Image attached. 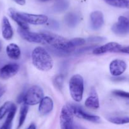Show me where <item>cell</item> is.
I'll return each mask as SVG.
<instances>
[{"instance_id":"30","label":"cell","mask_w":129,"mask_h":129,"mask_svg":"<svg viewBox=\"0 0 129 129\" xmlns=\"http://www.w3.org/2000/svg\"><path fill=\"white\" fill-rule=\"evenodd\" d=\"M71 129H87V128H86L84 127V126H82V125H79V124L74 123Z\"/></svg>"},{"instance_id":"22","label":"cell","mask_w":129,"mask_h":129,"mask_svg":"<svg viewBox=\"0 0 129 129\" xmlns=\"http://www.w3.org/2000/svg\"><path fill=\"white\" fill-rule=\"evenodd\" d=\"M106 3L113 7L129 9V0H105Z\"/></svg>"},{"instance_id":"9","label":"cell","mask_w":129,"mask_h":129,"mask_svg":"<svg viewBox=\"0 0 129 129\" xmlns=\"http://www.w3.org/2000/svg\"><path fill=\"white\" fill-rule=\"evenodd\" d=\"M111 30L118 35H125L129 33V19L125 16H120L118 22L113 24Z\"/></svg>"},{"instance_id":"1","label":"cell","mask_w":129,"mask_h":129,"mask_svg":"<svg viewBox=\"0 0 129 129\" xmlns=\"http://www.w3.org/2000/svg\"><path fill=\"white\" fill-rule=\"evenodd\" d=\"M32 61L34 66L41 71H49L53 67L51 56L43 47L38 46L32 51Z\"/></svg>"},{"instance_id":"18","label":"cell","mask_w":129,"mask_h":129,"mask_svg":"<svg viewBox=\"0 0 129 129\" xmlns=\"http://www.w3.org/2000/svg\"><path fill=\"white\" fill-rule=\"evenodd\" d=\"M9 15L10 16L11 18L15 21L16 23L18 25L20 28H22L24 30H28L29 29V26H28V23L27 22H25L18 15V12L15 11V10L10 8L9 10Z\"/></svg>"},{"instance_id":"32","label":"cell","mask_w":129,"mask_h":129,"mask_svg":"<svg viewBox=\"0 0 129 129\" xmlns=\"http://www.w3.org/2000/svg\"><path fill=\"white\" fill-rule=\"evenodd\" d=\"M15 2L20 5H24L25 4V0H14Z\"/></svg>"},{"instance_id":"29","label":"cell","mask_w":129,"mask_h":129,"mask_svg":"<svg viewBox=\"0 0 129 129\" xmlns=\"http://www.w3.org/2000/svg\"><path fill=\"white\" fill-rule=\"evenodd\" d=\"M105 38H102V37H99V36H93V37H90L88 39V41L90 42H102L103 41H105Z\"/></svg>"},{"instance_id":"15","label":"cell","mask_w":129,"mask_h":129,"mask_svg":"<svg viewBox=\"0 0 129 129\" xmlns=\"http://www.w3.org/2000/svg\"><path fill=\"white\" fill-rule=\"evenodd\" d=\"M85 105L88 108L94 110H96L100 108L99 98L95 89H92L90 95L85 100Z\"/></svg>"},{"instance_id":"5","label":"cell","mask_w":129,"mask_h":129,"mask_svg":"<svg viewBox=\"0 0 129 129\" xmlns=\"http://www.w3.org/2000/svg\"><path fill=\"white\" fill-rule=\"evenodd\" d=\"M74 114L69 105L63 106L61 111L60 125L61 129H71L74 125Z\"/></svg>"},{"instance_id":"23","label":"cell","mask_w":129,"mask_h":129,"mask_svg":"<svg viewBox=\"0 0 129 129\" xmlns=\"http://www.w3.org/2000/svg\"><path fill=\"white\" fill-rule=\"evenodd\" d=\"M14 104L12 101H7L0 107V120H2L7 113L10 112Z\"/></svg>"},{"instance_id":"6","label":"cell","mask_w":129,"mask_h":129,"mask_svg":"<svg viewBox=\"0 0 129 129\" xmlns=\"http://www.w3.org/2000/svg\"><path fill=\"white\" fill-rule=\"evenodd\" d=\"M69 105L74 116H77L79 118L84 119V120H87V121H91L93 123H99L101 120L100 116L88 113L87 112L83 110L81 106H79V105H75V104H69Z\"/></svg>"},{"instance_id":"17","label":"cell","mask_w":129,"mask_h":129,"mask_svg":"<svg viewBox=\"0 0 129 129\" xmlns=\"http://www.w3.org/2000/svg\"><path fill=\"white\" fill-rule=\"evenodd\" d=\"M7 54L10 58L14 60H17L20 58L21 51L19 46L15 43L8 44L6 49Z\"/></svg>"},{"instance_id":"31","label":"cell","mask_w":129,"mask_h":129,"mask_svg":"<svg viewBox=\"0 0 129 129\" xmlns=\"http://www.w3.org/2000/svg\"><path fill=\"white\" fill-rule=\"evenodd\" d=\"M120 52L126 53V54H129V46L125 47V48H122V49H121Z\"/></svg>"},{"instance_id":"7","label":"cell","mask_w":129,"mask_h":129,"mask_svg":"<svg viewBox=\"0 0 129 129\" xmlns=\"http://www.w3.org/2000/svg\"><path fill=\"white\" fill-rule=\"evenodd\" d=\"M20 17L27 23H30L35 25L45 24L48 22V17L44 15L31 14V13H24V12H18Z\"/></svg>"},{"instance_id":"37","label":"cell","mask_w":129,"mask_h":129,"mask_svg":"<svg viewBox=\"0 0 129 129\" xmlns=\"http://www.w3.org/2000/svg\"><path fill=\"white\" fill-rule=\"evenodd\" d=\"M42 2H48V1H49V0H41Z\"/></svg>"},{"instance_id":"4","label":"cell","mask_w":129,"mask_h":129,"mask_svg":"<svg viewBox=\"0 0 129 129\" xmlns=\"http://www.w3.org/2000/svg\"><path fill=\"white\" fill-rule=\"evenodd\" d=\"M44 98L43 90L39 85H33L24 94L23 103L28 106H34L40 103Z\"/></svg>"},{"instance_id":"25","label":"cell","mask_w":129,"mask_h":129,"mask_svg":"<svg viewBox=\"0 0 129 129\" xmlns=\"http://www.w3.org/2000/svg\"><path fill=\"white\" fill-rule=\"evenodd\" d=\"M85 43V40L84 39H83V38H74V39H70V40H69V48H70V50H72L73 51L75 48L83 45V44H84Z\"/></svg>"},{"instance_id":"26","label":"cell","mask_w":129,"mask_h":129,"mask_svg":"<svg viewBox=\"0 0 129 129\" xmlns=\"http://www.w3.org/2000/svg\"><path fill=\"white\" fill-rule=\"evenodd\" d=\"M64 80V77L62 74L57 75L56 76L54 77V79H53V84H54V85L56 87V88H57L58 90H61L63 89Z\"/></svg>"},{"instance_id":"34","label":"cell","mask_w":129,"mask_h":129,"mask_svg":"<svg viewBox=\"0 0 129 129\" xmlns=\"http://www.w3.org/2000/svg\"><path fill=\"white\" fill-rule=\"evenodd\" d=\"M5 91H6V90L5 88H3V87L0 88V98H1V97H2L3 94H4V93L5 92Z\"/></svg>"},{"instance_id":"8","label":"cell","mask_w":129,"mask_h":129,"mask_svg":"<svg viewBox=\"0 0 129 129\" xmlns=\"http://www.w3.org/2000/svg\"><path fill=\"white\" fill-rule=\"evenodd\" d=\"M18 34H20L22 39L29 43H41V44H46L45 41L43 38L41 33L30 32L28 30H24L21 28H18Z\"/></svg>"},{"instance_id":"12","label":"cell","mask_w":129,"mask_h":129,"mask_svg":"<svg viewBox=\"0 0 129 129\" xmlns=\"http://www.w3.org/2000/svg\"><path fill=\"white\" fill-rule=\"evenodd\" d=\"M126 63L121 59H114L110 63V74L114 77H119L123 74L126 69Z\"/></svg>"},{"instance_id":"14","label":"cell","mask_w":129,"mask_h":129,"mask_svg":"<svg viewBox=\"0 0 129 129\" xmlns=\"http://www.w3.org/2000/svg\"><path fill=\"white\" fill-rule=\"evenodd\" d=\"M54 104L53 101L51 98L46 96L44 97L39 103V112L41 115H46L51 112L53 109Z\"/></svg>"},{"instance_id":"11","label":"cell","mask_w":129,"mask_h":129,"mask_svg":"<svg viewBox=\"0 0 129 129\" xmlns=\"http://www.w3.org/2000/svg\"><path fill=\"white\" fill-rule=\"evenodd\" d=\"M122 49V46L120 44L115 42H111L101 46L95 48L93 50V54L96 55L105 54L110 52H120Z\"/></svg>"},{"instance_id":"35","label":"cell","mask_w":129,"mask_h":129,"mask_svg":"<svg viewBox=\"0 0 129 129\" xmlns=\"http://www.w3.org/2000/svg\"><path fill=\"white\" fill-rule=\"evenodd\" d=\"M2 42L0 41V51L2 50Z\"/></svg>"},{"instance_id":"16","label":"cell","mask_w":129,"mask_h":129,"mask_svg":"<svg viewBox=\"0 0 129 129\" xmlns=\"http://www.w3.org/2000/svg\"><path fill=\"white\" fill-rule=\"evenodd\" d=\"M2 36L6 40H10L13 38V30L10 21L6 17H4L2 20Z\"/></svg>"},{"instance_id":"33","label":"cell","mask_w":129,"mask_h":129,"mask_svg":"<svg viewBox=\"0 0 129 129\" xmlns=\"http://www.w3.org/2000/svg\"><path fill=\"white\" fill-rule=\"evenodd\" d=\"M27 129H36V124L34 123H32L28 126V128Z\"/></svg>"},{"instance_id":"24","label":"cell","mask_w":129,"mask_h":129,"mask_svg":"<svg viewBox=\"0 0 129 129\" xmlns=\"http://www.w3.org/2000/svg\"><path fill=\"white\" fill-rule=\"evenodd\" d=\"M108 120L116 125H123L129 123V116H113L108 118Z\"/></svg>"},{"instance_id":"19","label":"cell","mask_w":129,"mask_h":129,"mask_svg":"<svg viewBox=\"0 0 129 129\" xmlns=\"http://www.w3.org/2000/svg\"><path fill=\"white\" fill-rule=\"evenodd\" d=\"M64 22L69 27H75L80 22V17L77 13L70 12L64 16Z\"/></svg>"},{"instance_id":"21","label":"cell","mask_w":129,"mask_h":129,"mask_svg":"<svg viewBox=\"0 0 129 129\" xmlns=\"http://www.w3.org/2000/svg\"><path fill=\"white\" fill-rule=\"evenodd\" d=\"M28 111V105H22L20 108V116H19V120H18V125L17 126V129H19L22 127V125L24 123L25 121L26 117H27V113Z\"/></svg>"},{"instance_id":"20","label":"cell","mask_w":129,"mask_h":129,"mask_svg":"<svg viewBox=\"0 0 129 129\" xmlns=\"http://www.w3.org/2000/svg\"><path fill=\"white\" fill-rule=\"evenodd\" d=\"M16 112H17V106L15 105L12 107L10 112L8 113V116H7V119H6L5 121L2 125L0 129H11L12 128V121H13V118L15 117Z\"/></svg>"},{"instance_id":"27","label":"cell","mask_w":129,"mask_h":129,"mask_svg":"<svg viewBox=\"0 0 129 129\" xmlns=\"http://www.w3.org/2000/svg\"><path fill=\"white\" fill-rule=\"evenodd\" d=\"M69 7V3L66 0H58L54 5V9L58 12H63Z\"/></svg>"},{"instance_id":"36","label":"cell","mask_w":129,"mask_h":129,"mask_svg":"<svg viewBox=\"0 0 129 129\" xmlns=\"http://www.w3.org/2000/svg\"><path fill=\"white\" fill-rule=\"evenodd\" d=\"M126 17H127V18L129 19V12H127V13H126Z\"/></svg>"},{"instance_id":"10","label":"cell","mask_w":129,"mask_h":129,"mask_svg":"<svg viewBox=\"0 0 129 129\" xmlns=\"http://www.w3.org/2000/svg\"><path fill=\"white\" fill-rule=\"evenodd\" d=\"M20 67L17 63H8L0 69V78L4 80L15 76L18 72Z\"/></svg>"},{"instance_id":"2","label":"cell","mask_w":129,"mask_h":129,"mask_svg":"<svg viewBox=\"0 0 129 129\" xmlns=\"http://www.w3.org/2000/svg\"><path fill=\"white\" fill-rule=\"evenodd\" d=\"M41 34L45 41L46 44H49L54 49L64 52L67 54H70L72 52L69 48V40L49 32H43Z\"/></svg>"},{"instance_id":"3","label":"cell","mask_w":129,"mask_h":129,"mask_svg":"<svg viewBox=\"0 0 129 129\" xmlns=\"http://www.w3.org/2000/svg\"><path fill=\"white\" fill-rule=\"evenodd\" d=\"M84 79L79 74L73 75L69 82V90L71 97L76 102H80L84 94Z\"/></svg>"},{"instance_id":"13","label":"cell","mask_w":129,"mask_h":129,"mask_svg":"<svg viewBox=\"0 0 129 129\" xmlns=\"http://www.w3.org/2000/svg\"><path fill=\"white\" fill-rule=\"evenodd\" d=\"M90 27L93 30H99L104 24V16L100 11H94L90 15Z\"/></svg>"},{"instance_id":"28","label":"cell","mask_w":129,"mask_h":129,"mask_svg":"<svg viewBox=\"0 0 129 129\" xmlns=\"http://www.w3.org/2000/svg\"><path fill=\"white\" fill-rule=\"evenodd\" d=\"M112 92L114 95H117V96L129 99V92H125L121 90H114Z\"/></svg>"}]
</instances>
